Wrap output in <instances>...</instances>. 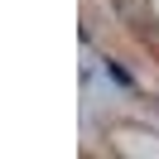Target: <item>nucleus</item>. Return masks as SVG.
I'll return each instance as SVG.
<instances>
[{
  "label": "nucleus",
  "instance_id": "f257e3e1",
  "mask_svg": "<svg viewBox=\"0 0 159 159\" xmlns=\"http://www.w3.org/2000/svg\"><path fill=\"white\" fill-rule=\"evenodd\" d=\"M116 15H120V24L135 39H145V43L159 48V20H154V5L149 0H116Z\"/></svg>",
  "mask_w": 159,
  "mask_h": 159
}]
</instances>
